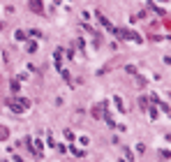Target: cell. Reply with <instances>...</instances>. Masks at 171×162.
Listing matches in <instances>:
<instances>
[{"label":"cell","mask_w":171,"mask_h":162,"mask_svg":"<svg viewBox=\"0 0 171 162\" xmlns=\"http://www.w3.org/2000/svg\"><path fill=\"white\" fill-rule=\"evenodd\" d=\"M9 107H12L14 111H19V113H21L26 107H30V102H28V100H14V102H9Z\"/></svg>","instance_id":"obj_1"},{"label":"cell","mask_w":171,"mask_h":162,"mask_svg":"<svg viewBox=\"0 0 171 162\" xmlns=\"http://www.w3.org/2000/svg\"><path fill=\"white\" fill-rule=\"evenodd\" d=\"M30 7H33L37 14H42V0H30Z\"/></svg>","instance_id":"obj_2"},{"label":"cell","mask_w":171,"mask_h":162,"mask_svg":"<svg viewBox=\"0 0 171 162\" xmlns=\"http://www.w3.org/2000/svg\"><path fill=\"white\" fill-rule=\"evenodd\" d=\"M33 144H35V151H37V155H42V148H44L42 141H33Z\"/></svg>","instance_id":"obj_3"}]
</instances>
